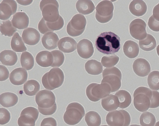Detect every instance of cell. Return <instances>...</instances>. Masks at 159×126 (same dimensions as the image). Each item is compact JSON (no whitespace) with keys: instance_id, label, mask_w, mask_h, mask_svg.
Returning a JSON list of instances; mask_svg holds the SVG:
<instances>
[{"instance_id":"1","label":"cell","mask_w":159,"mask_h":126,"mask_svg":"<svg viewBox=\"0 0 159 126\" xmlns=\"http://www.w3.org/2000/svg\"><path fill=\"white\" fill-rule=\"evenodd\" d=\"M95 46L97 50L103 54H114L118 52L120 48V38L113 32H104L97 37Z\"/></svg>"},{"instance_id":"2","label":"cell","mask_w":159,"mask_h":126,"mask_svg":"<svg viewBox=\"0 0 159 126\" xmlns=\"http://www.w3.org/2000/svg\"><path fill=\"white\" fill-rule=\"evenodd\" d=\"M35 100L38 109L42 115H51L56 111V97L52 92L46 89L40 91L35 96Z\"/></svg>"},{"instance_id":"3","label":"cell","mask_w":159,"mask_h":126,"mask_svg":"<svg viewBox=\"0 0 159 126\" xmlns=\"http://www.w3.org/2000/svg\"><path fill=\"white\" fill-rule=\"evenodd\" d=\"M152 95V91L148 88H137L133 94V103L135 108L141 112L147 110L150 108Z\"/></svg>"},{"instance_id":"4","label":"cell","mask_w":159,"mask_h":126,"mask_svg":"<svg viewBox=\"0 0 159 126\" xmlns=\"http://www.w3.org/2000/svg\"><path fill=\"white\" fill-rule=\"evenodd\" d=\"M64 80V75L62 70L59 68H54L43 75L41 81L45 88L52 90L61 86Z\"/></svg>"},{"instance_id":"5","label":"cell","mask_w":159,"mask_h":126,"mask_svg":"<svg viewBox=\"0 0 159 126\" xmlns=\"http://www.w3.org/2000/svg\"><path fill=\"white\" fill-rule=\"evenodd\" d=\"M102 76L101 83L108 85L110 88L111 92L118 91L120 88L122 74L116 67L104 69L102 73Z\"/></svg>"},{"instance_id":"6","label":"cell","mask_w":159,"mask_h":126,"mask_svg":"<svg viewBox=\"0 0 159 126\" xmlns=\"http://www.w3.org/2000/svg\"><path fill=\"white\" fill-rule=\"evenodd\" d=\"M85 114L83 106L80 103L73 102L69 104L63 115V119L67 124L74 125L79 123Z\"/></svg>"},{"instance_id":"7","label":"cell","mask_w":159,"mask_h":126,"mask_svg":"<svg viewBox=\"0 0 159 126\" xmlns=\"http://www.w3.org/2000/svg\"><path fill=\"white\" fill-rule=\"evenodd\" d=\"M39 6L43 18L46 21L54 22L59 19V5L57 0H41Z\"/></svg>"},{"instance_id":"8","label":"cell","mask_w":159,"mask_h":126,"mask_svg":"<svg viewBox=\"0 0 159 126\" xmlns=\"http://www.w3.org/2000/svg\"><path fill=\"white\" fill-rule=\"evenodd\" d=\"M111 93L110 87L105 84L92 83L87 87L86 93L88 98L93 102H97L108 96Z\"/></svg>"},{"instance_id":"9","label":"cell","mask_w":159,"mask_h":126,"mask_svg":"<svg viewBox=\"0 0 159 126\" xmlns=\"http://www.w3.org/2000/svg\"><path fill=\"white\" fill-rule=\"evenodd\" d=\"M106 121L109 126H129L131 122L129 113L124 110L109 112L107 115Z\"/></svg>"},{"instance_id":"10","label":"cell","mask_w":159,"mask_h":126,"mask_svg":"<svg viewBox=\"0 0 159 126\" xmlns=\"http://www.w3.org/2000/svg\"><path fill=\"white\" fill-rule=\"evenodd\" d=\"M114 7L112 2L109 0H103L97 6L95 18L101 23L108 22L112 18Z\"/></svg>"},{"instance_id":"11","label":"cell","mask_w":159,"mask_h":126,"mask_svg":"<svg viewBox=\"0 0 159 126\" xmlns=\"http://www.w3.org/2000/svg\"><path fill=\"white\" fill-rule=\"evenodd\" d=\"M86 23V20L84 16L76 14L68 23L66 27L67 32L72 37L79 36L84 31Z\"/></svg>"},{"instance_id":"12","label":"cell","mask_w":159,"mask_h":126,"mask_svg":"<svg viewBox=\"0 0 159 126\" xmlns=\"http://www.w3.org/2000/svg\"><path fill=\"white\" fill-rule=\"evenodd\" d=\"M39 115L37 109L31 106L27 107L21 111L18 119V124L19 126H35Z\"/></svg>"},{"instance_id":"13","label":"cell","mask_w":159,"mask_h":126,"mask_svg":"<svg viewBox=\"0 0 159 126\" xmlns=\"http://www.w3.org/2000/svg\"><path fill=\"white\" fill-rule=\"evenodd\" d=\"M146 24L142 19L137 18L132 20L129 26V33L132 37L138 40H142L147 36Z\"/></svg>"},{"instance_id":"14","label":"cell","mask_w":159,"mask_h":126,"mask_svg":"<svg viewBox=\"0 0 159 126\" xmlns=\"http://www.w3.org/2000/svg\"><path fill=\"white\" fill-rule=\"evenodd\" d=\"M17 4L15 0H4L0 4V19L5 20L16 12Z\"/></svg>"},{"instance_id":"15","label":"cell","mask_w":159,"mask_h":126,"mask_svg":"<svg viewBox=\"0 0 159 126\" xmlns=\"http://www.w3.org/2000/svg\"><path fill=\"white\" fill-rule=\"evenodd\" d=\"M77 52L81 57L85 59L90 58L94 52L92 43L86 39L80 40L77 44Z\"/></svg>"},{"instance_id":"16","label":"cell","mask_w":159,"mask_h":126,"mask_svg":"<svg viewBox=\"0 0 159 126\" xmlns=\"http://www.w3.org/2000/svg\"><path fill=\"white\" fill-rule=\"evenodd\" d=\"M133 69L135 73L139 76L144 77L148 75L151 71V66L146 59L139 58L135 60L133 64Z\"/></svg>"},{"instance_id":"17","label":"cell","mask_w":159,"mask_h":126,"mask_svg":"<svg viewBox=\"0 0 159 126\" xmlns=\"http://www.w3.org/2000/svg\"><path fill=\"white\" fill-rule=\"evenodd\" d=\"M22 37L25 44L32 46L36 45L39 42L40 35L36 29L29 27L23 30Z\"/></svg>"},{"instance_id":"18","label":"cell","mask_w":159,"mask_h":126,"mask_svg":"<svg viewBox=\"0 0 159 126\" xmlns=\"http://www.w3.org/2000/svg\"><path fill=\"white\" fill-rule=\"evenodd\" d=\"M28 73L27 71L22 68H16L13 70L9 76L11 83L15 85H20L27 80Z\"/></svg>"},{"instance_id":"19","label":"cell","mask_w":159,"mask_h":126,"mask_svg":"<svg viewBox=\"0 0 159 126\" xmlns=\"http://www.w3.org/2000/svg\"><path fill=\"white\" fill-rule=\"evenodd\" d=\"M11 23L14 27L19 29H22L28 27L29 19L25 12H19L13 16Z\"/></svg>"},{"instance_id":"20","label":"cell","mask_w":159,"mask_h":126,"mask_svg":"<svg viewBox=\"0 0 159 126\" xmlns=\"http://www.w3.org/2000/svg\"><path fill=\"white\" fill-rule=\"evenodd\" d=\"M77 43L72 38L66 37L61 38L58 44L59 49L64 53H69L75 51Z\"/></svg>"},{"instance_id":"21","label":"cell","mask_w":159,"mask_h":126,"mask_svg":"<svg viewBox=\"0 0 159 126\" xmlns=\"http://www.w3.org/2000/svg\"><path fill=\"white\" fill-rule=\"evenodd\" d=\"M147 6L145 2L141 0H134L130 3L129 9L134 15L141 16L145 14L147 11Z\"/></svg>"},{"instance_id":"22","label":"cell","mask_w":159,"mask_h":126,"mask_svg":"<svg viewBox=\"0 0 159 126\" xmlns=\"http://www.w3.org/2000/svg\"><path fill=\"white\" fill-rule=\"evenodd\" d=\"M59 40L58 37L55 33L50 32L43 35L41 41L43 46L46 49L51 50L57 47Z\"/></svg>"},{"instance_id":"23","label":"cell","mask_w":159,"mask_h":126,"mask_svg":"<svg viewBox=\"0 0 159 126\" xmlns=\"http://www.w3.org/2000/svg\"><path fill=\"white\" fill-rule=\"evenodd\" d=\"M35 60L37 64L40 66L47 67L52 65L53 62V57L51 52L43 51L37 54Z\"/></svg>"},{"instance_id":"24","label":"cell","mask_w":159,"mask_h":126,"mask_svg":"<svg viewBox=\"0 0 159 126\" xmlns=\"http://www.w3.org/2000/svg\"><path fill=\"white\" fill-rule=\"evenodd\" d=\"M123 51L126 56L132 59L138 55L139 49L137 43L133 41L129 40L125 43L123 46Z\"/></svg>"},{"instance_id":"25","label":"cell","mask_w":159,"mask_h":126,"mask_svg":"<svg viewBox=\"0 0 159 126\" xmlns=\"http://www.w3.org/2000/svg\"><path fill=\"white\" fill-rule=\"evenodd\" d=\"M0 60L2 64L7 66H13L17 62V56L16 53L11 50H4L0 54Z\"/></svg>"},{"instance_id":"26","label":"cell","mask_w":159,"mask_h":126,"mask_svg":"<svg viewBox=\"0 0 159 126\" xmlns=\"http://www.w3.org/2000/svg\"><path fill=\"white\" fill-rule=\"evenodd\" d=\"M101 105L105 110L109 111L117 109L119 103L118 97L115 95L111 94L102 99Z\"/></svg>"},{"instance_id":"27","label":"cell","mask_w":159,"mask_h":126,"mask_svg":"<svg viewBox=\"0 0 159 126\" xmlns=\"http://www.w3.org/2000/svg\"><path fill=\"white\" fill-rule=\"evenodd\" d=\"M76 7L78 11L84 15L92 13L95 9V6L90 0H80L77 1Z\"/></svg>"},{"instance_id":"28","label":"cell","mask_w":159,"mask_h":126,"mask_svg":"<svg viewBox=\"0 0 159 126\" xmlns=\"http://www.w3.org/2000/svg\"><path fill=\"white\" fill-rule=\"evenodd\" d=\"M18 100L17 96L13 93L6 92L0 95V104L5 107H9L14 106L17 104Z\"/></svg>"},{"instance_id":"29","label":"cell","mask_w":159,"mask_h":126,"mask_svg":"<svg viewBox=\"0 0 159 126\" xmlns=\"http://www.w3.org/2000/svg\"><path fill=\"white\" fill-rule=\"evenodd\" d=\"M85 68L89 74L98 75L102 73L103 67L101 63L93 59L88 60L85 63Z\"/></svg>"},{"instance_id":"30","label":"cell","mask_w":159,"mask_h":126,"mask_svg":"<svg viewBox=\"0 0 159 126\" xmlns=\"http://www.w3.org/2000/svg\"><path fill=\"white\" fill-rule=\"evenodd\" d=\"M115 95L118 98L119 105V107L124 109L128 107L132 101L130 94L125 90H120L116 92Z\"/></svg>"},{"instance_id":"31","label":"cell","mask_w":159,"mask_h":126,"mask_svg":"<svg viewBox=\"0 0 159 126\" xmlns=\"http://www.w3.org/2000/svg\"><path fill=\"white\" fill-rule=\"evenodd\" d=\"M139 44L140 48L143 50L149 51L156 47L157 43L155 39L153 36L149 34H147L145 38L139 41Z\"/></svg>"},{"instance_id":"32","label":"cell","mask_w":159,"mask_h":126,"mask_svg":"<svg viewBox=\"0 0 159 126\" xmlns=\"http://www.w3.org/2000/svg\"><path fill=\"white\" fill-rule=\"evenodd\" d=\"M40 88L39 83L34 79L28 80L23 86V90L25 94L30 96L35 95L39 90Z\"/></svg>"},{"instance_id":"33","label":"cell","mask_w":159,"mask_h":126,"mask_svg":"<svg viewBox=\"0 0 159 126\" xmlns=\"http://www.w3.org/2000/svg\"><path fill=\"white\" fill-rule=\"evenodd\" d=\"M12 49L17 52H22L27 50L21 37L17 32L12 37L11 42Z\"/></svg>"},{"instance_id":"34","label":"cell","mask_w":159,"mask_h":126,"mask_svg":"<svg viewBox=\"0 0 159 126\" xmlns=\"http://www.w3.org/2000/svg\"><path fill=\"white\" fill-rule=\"evenodd\" d=\"M85 120L88 126H99L101 123V116L94 111H90L86 113Z\"/></svg>"},{"instance_id":"35","label":"cell","mask_w":159,"mask_h":126,"mask_svg":"<svg viewBox=\"0 0 159 126\" xmlns=\"http://www.w3.org/2000/svg\"><path fill=\"white\" fill-rule=\"evenodd\" d=\"M20 62L22 67L27 70H30L34 65V57L29 52H25L21 55Z\"/></svg>"},{"instance_id":"36","label":"cell","mask_w":159,"mask_h":126,"mask_svg":"<svg viewBox=\"0 0 159 126\" xmlns=\"http://www.w3.org/2000/svg\"><path fill=\"white\" fill-rule=\"evenodd\" d=\"M17 30L9 20L3 21L0 25V32L2 35L11 37Z\"/></svg>"},{"instance_id":"37","label":"cell","mask_w":159,"mask_h":126,"mask_svg":"<svg viewBox=\"0 0 159 126\" xmlns=\"http://www.w3.org/2000/svg\"><path fill=\"white\" fill-rule=\"evenodd\" d=\"M148 83L150 88L154 90H159V71H152L148 75Z\"/></svg>"},{"instance_id":"38","label":"cell","mask_w":159,"mask_h":126,"mask_svg":"<svg viewBox=\"0 0 159 126\" xmlns=\"http://www.w3.org/2000/svg\"><path fill=\"white\" fill-rule=\"evenodd\" d=\"M139 121L142 126H154L156 119L155 116L152 113L147 111L141 115Z\"/></svg>"},{"instance_id":"39","label":"cell","mask_w":159,"mask_h":126,"mask_svg":"<svg viewBox=\"0 0 159 126\" xmlns=\"http://www.w3.org/2000/svg\"><path fill=\"white\" fill-rule=\"evenodd\" d=\"M53 57V62L52 67H59L63 63L65 56L63 53L58 50H55L51 52Z\"/></svg>"},{"instance_id":"40","label":"cell","mask_w":159,"mask_h":126,"mask_svg":"<svg viewBox=\"0 0 159 126\" xmlns=\"http://www.w3.org/2000/svg\"><path fill=\"white\" fill-rule=\"evenodd\" d=\"M119 60V57L114 55L110 56H103L101 60L103 66L105 67H111L116 65Z\"/></svg>"},{"instance_id":"41","label":"cell","mask_w":159,"mask_h":126,"mask_svg":"<svg viewBox=\"0 0 159 126\" xmlns=\"http://www.w3.org/2000/svg\"><path fill=\"white\" fill-rule=\"evenodd\" d=\"M46 24L48 28L52 32L61 29L64 25V21L63 18L60 15L59 19L56 21L49 22L46 21Z\"/></svg>"},{"instance_id":"42","label":"cell","mask_w":159,"mask_h":126,"mask_svg":"<svg viewBox=\"0 0 159 126\" xmlns=\"http://www.w3.org/2000/svg\"><path fill=\"white\" fill-rule=\"evenodd\" d=\"M10 113L6 109L2 108L0 109V124L4 125L7 123L10 120Z\"/></svg>"},{"instance_id":"43","label":"cell","mask_w":159,"mask_h":126,"mask_svg":"<svg viewBox=\"0 0 159 126\" xmlns=\"http://www.w3.org/2000/svg\"><path fill=\"white\" fill-rule=\"evenodd\" d=\"M152 92L150 108H155L159 106V92L157 91H152Z\"/></svg>"},{"instance_id":"44","label":"cell","mask_w":159,"mask_h":126,"mask_svg":"<svg viewBox=\"0 0 159 126\" xmlns=\"http://www.w3.org/2000/svg\"><path fill=\"white\" fill-rule=\"evenodd\" d=\"M148 25L152 30L159 32V21L155 19L152 15L148 19Z\"/></svg>"},{"instance_id":"45","label":"cell","mask_w":159,"mask_h":126,"mask_svg":"<svg viewBox=\"0 0 159 126\" xmlns=\"http://www.w3.org/2000/svg\"><path fill=\"white\" fill-rule=\"evenodd\" d=\"M38 28L39 32L43 34H45L46 33L52 32L47 27L46 21L42 18L39 21L38 25Z\"/></svg>"},{"instance_id":"46","label":"cell","mask_w":159,"mask_h":126,"mask_svg":"<svg viewBox=\"0 0 159 126\" xmlns=\"http://www.w3.org/2000/svg\"><path fill=\"white\" fill-rule=\"evenodd\" d=\"M40 126H57V123L53 118L47 117L44 118L42 120Z\"/></svg>"},{"instance_id":"47","label":"cell","mask_w":159,"mask_h":126,"mask_svg":"<svg viewBox=\"0 0 159 126\" xmlns=\"http://www.w3.org/2000/svg\"><path fill=\"white\" fill-rule=\"evenodd\" d=\"M9 72L6 67L4 65H0V81H3L9 77Z\"/></svg>"},{"instance_id":"48","label":"cell","mask_w":159,"mask_h":126,"mask_svg":"<svg viewBox=\"0 0 159 126\" xmlns=\"http://www.w3.org/2000/svg\"><path fill=\"white\" fill-rule=\"evenodd\" d=\"M152 13L154 18L159 21V3L154 7Z\"/></svg>"},{"instance_id":"49","label":"cell","mask_w":159,"mask_h":126,"mask_svg":"<svg viewBox=\"0 0 159 126\" xmlns=\"http://www.w3.org/2000/svg\"><path fill=\"white\" fill-rule=\"evenodd\" d=\"M17 2L20 4L24 6L29 5L32 3L33 0H16Z\"/></svg>"},{"instance_id":"50","label":"cell","mask_w":159,"mask_h":126,"mask_svg":"<svg viewBox=\"0 0 159 126\" xmlns=\"http://www.w3.org/2000/svg\"><path fill=\"white\" fill-rule=\"evenodd\" d=\"M157 52L158 55L159 56V44L157 46L156 48Z\"/></svg>"},{"instance_id":"51","label":"cell","mask_w":159,"mask_h":126,"mask_svg":"<svg viewBox=\"0 0 159 126\" xmlns=\"http://www.w3.org/2000/svg\"><path fill=\"white\" fill-rule=\"evenodd\" d=\"M155 126H159V121L156 123Z\"/></svg>"},{"instance_id":"52","label":"cell","mask_w":159,"mask_h":126,"mask_svg":"<svg viewBox=\"0 0 159 126\" xmlns=\"http://www.w3.org/2000/svg\"><path fill=\"white\" fill-rule=\"evenodd\" d=\"M129 126H141L140 125L138 124H132L130 125Z\"/></svg>"},{"instance_id":"53","label":"cell","mask_w":159,"mask_h":126,"mask_svg":"<svg viewBox=\"0 0 159 126\" xmlns=\"http://www.w3.org/2000/svg\"><path fill=\"white\" fill-rule=\"evenodd\" d=\"M100 126H108L107 125H102Z\"/></svg>"}]
</instances>
